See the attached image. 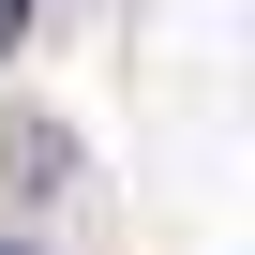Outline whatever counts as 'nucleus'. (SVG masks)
<instances>
[{
    "mask_svg": "<svg viewBox=\"0 0 255 255\" xmlns=\"http://www.w3.org/2000/svg\"><path fill=\"white\" fill-rule=\"evenodd\" d=\"M0 165H15V195H75V135L45 105H15V135H0Z\"/></svg>",
    "mask_w": 255,
    "mask_h": 255,
    "instance_id": "1",
    "label": "nucleus"
},
{
    "mask_svg": "<svg viewBox=\"0 0 255 255\" xmlns=\"http://www.w3.org/2000/svg\"><path fill=\"white\" fill-rule=\"evenodd\" d=\"M30 15H45V0H0V60H15V45H30Z\"/></svg>",
    "mask_w": 255,
    "mask_h": 255,
    "instance_id": "2",
    "label": "nucleus"
},
{
    "mask_svg": "<svg viewBox=\"0 0 255 255\" xmlns=\"http://www.w3.org/2000/svg\"><path fill=\"white\" fill-rule=\"evenodd\" d=\"M0 255H30V240H0Z\"/></svg>",
    "mask_w": 255,
    "mask_h": 255,
    "instance_id": "3",
    "label": "nucleus"
}]
</instances>
